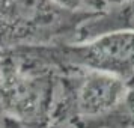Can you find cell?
<instances>
[{
  "label": "cell",
  "mask_w": 134,
  "mask_h": 128,
  "mask_svg": "<svg viewBox=\"0 0 134 128\" xmlns=\"http://www.w3.org/2000/svg\"><path fill=\"white\" fill-rule=\"evenodd\" d=\"M85 128H134V75L125 80V95L111 113Z\"/></svg>",
  "instance_id": "obj_5"
},
{
  "label": "cell",
  "mask_w": 134,
  "mask_h": 128,
  "mask_svg": "<svg viewBox=\"0 0 134 128\" xmlns=\"http://www.w3.org/2000/svg\"><path fill=\"white\" fill-rule=\"evenodd\" d=\"M21 57L63 68H83L110 74L121 80L134 75V32H110L83 42H56L23 47Z\"/></svg>",
  "instance_id": "obj_2"
},
{
  "label": "cell",
  "mask_w": 134,
  "mask_h": 128,
  "mask_svg": "<svg viewBox=\"0 0 134 128\" xmlns=\"http://www.w3.org/2000/svg\"><path fill=\"white\" fill-rule=\"evenodd\" d=\"M51 2L71 12L99 14L109 6L107 0H51Z\"/></svg>",
  "instance_id": "obj_6"
},
{
  "label": "cell",
  "mask_w": 134,
  "mask_h": 128,
  "mask_svg": "<svg viewBox=\"0 0 134 128\" xmlns=\"http://www.w3.org/2000/svg\"><path fill=\"white\" fill-rule=\"evenodd\" d=\"M101 14V12H99ZM91 12H71L51 0H0V47H39L71 42Z\"/></svg>",
  "instance_id": "obj_1"
},
{
  "label": "cell",
  "mask_w": 134,
  "mask_h": 128,
  "mask_svg": "<svg viewBox=\"0 0 134 128\" xmlns=\"http://www.w3.org/2000/svg\"><path fill=\"white\" fill-rule=\"evenodd\" d=\"M110 32H134V0L111 3L79 27L71 42H83Z\"/></svg>",
  "instance_id": "obj_4"
},
{
  "label": "cell",
  "mask_w": 134,
  "mask_h": 128,
  "mask_svg": "<svg viewBox=\"0 0 134 128\" xmlns=\"http://www.w3.org/2000/svg\"><path fill=\"white\" fill-rule=\"evenodd\" d=\"M54 98V118L85 128L111 113L125 95V81L110 74L63 68Z\"/></svg>",
  "instance_id": "obj_3"
}]
</instances>
